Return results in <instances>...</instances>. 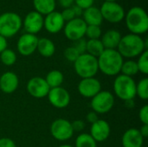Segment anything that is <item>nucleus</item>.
<instances>
[{
  "mask_svg": "<svg viewBox=\"0 0 148 147\" xmlns=\"http://www.w3.org/2000/svg\"><path fill=\"white\" fill-rule=\"evenodd\" d=\"M59 3L63 9L71 8L73 6L74 0H59Z\"/></svg>",
  "mask_w": 148,
  "mask_h": 147,
  "instance_id": "obj_40",
  "label": "nucleus"
},
{
  "mask_svg": "<svg viewBox=\"0 0 148 147\" xmlns=\"http://www.w3.org/2000/svg\"><path fill=\"white\" fill-rule=\"evenodd\" d=\"M117 0H104V2H116Z\"/></svg>",
  "mask_w": 148,
  "mask_h": 147,
  "instance_id": "obj_46",
  "label": "nucleus"
},
{
  "mask_svg": "<svg viewBox=\"0 0 148 147\" xmlns=\"http://www.w3.org/2000/svg\"><path fill=\"white\" fill-rule=\"evenodd\" d=\"M56 0H33L35 10L41 15H48L55 10Z\"/></svg>",
  "mask_w": 148,
  "mask_h": 147,
  "instance_id": "obj_23",
  "label": "nucleus"
},
{
  "mask_svg": "<svg viewBox=\"0 0 148 147\" xmlns=\"http://www.w3.org/2000/svg\"><path fill=\"white\" fill-rule=\"evenodd\" d=\"M121 72V75H127L129 77L134 76L135 75H137L139 73V69H138L136 62L133 61V60H127L126 62H123Z\"/></svg>",
  "mask_w": 148,
  "mask_h": 147,
  "instance_id": "obj_27",
  "label": "nucleus"
},
{
  "mask_svg": "<svg viewBox=\"0 0 148 147\" xmlns=\"http://www.w3.org/2000/svg\"><path fill=\"white\" fill-rule=\"evenodd\" d=\"M124 19L127 28L132 34L140 36L148 30L147 13L140 6L132 7L126 13Z\"/></svg>",
  "mask_w": 148,
  "mask_h": 147,
  "instance_id": "obj_3",
  "label": "nucleus"
},
{
  "mask_svg": "<svg viewBox=\"0 0 148 147\" xmlns=\"http://www.w3.org/2000/svg\"><path fill=\"white\" fill-rule=\"evenodd\" d=\"M61 15H62V18H63V20L65 22H69V21L75 18V12L73 10L72 7L64 9L62 10V12H61Z\"/></svg>",
  "mask_w": 148,
  "mask_h": 147,
  "instance_id": "obj_36",
  "label": "nucleus"
},
{
  "mask_svg": "<svg viewBox=\"0 0 148 147\" xmlns=\"http://www.w3.org/2000/svg\"><path fill=\"white\" fill-rule=\"evenodd\" d=\"M87 24L81 17H75L69 22H67L63 27V31L65 36L75 42L76 40L84 38L86 33Z\"/></svg>",
  "mask_w": 148,
  "mask_h": 147,
  "instance_id": "obj_10",
  "label": "nucleus"
},
{
  "mask_svg": "<svg viewBox=\"0 0 148 147\" xmlns=\"http://www.w3.org/2000/svg\"><path fill=\"white\" fill-rule=\"evenodd\" d=\"M74 3H75V5L80 7L83 10L86 9H88L92 6H94L95 0H74Z\"/></svg>",
  "mask_w": 148,
  "mask_h": 147,
  "instance_id": "obj_35",
  "label": "nucleus"
},
{
  "mask_svg": "<svg viewBox=\"0 0 148 147\" xmlns=\"http://www.w3.org/2000/svg\"><path fill=\"white\" fill-rule=\"evenodd\" d=\"M45 81L49 85V88H55L62 87L64 81V76L61 71L54 69L47 74L45 77Z\"/></svg>",
  "mask_w": 148,
  "mask_h": 147,
  "instance_id": "obj_24",
  "label": "nucleus"
},
{
  "mask_svg": "<svg viewBox=\"0 0 148 147\" xmlns=\"http://www.w3.org/2000/svg\"><path fill=\"white\" fill-rule=\"evenodd\" d=\"M65 21L63 20L61 12L52 11L43 18V27L50 34H56L63 29Z\"/></svg>",
  "mask_w": 148,
  "mask_h": 147,
  "instance_id": "obj_16",
  "label": "nucleus"
},
{
  "mask_svg": "<svg viewBox=\"0 0 148 147\" xmlns=\"http://www.w3.org/2000/svg\"><path fill=\"white\" fill-rule=\"evenodd\" d=\"M73 47L78 51V53L80 55H82L84 53H86V47H87V41L84 38L76 40L75 42H73Z\"/></svg>",
  "mask_w": 148,
  "mask_h": 147,
  "instance_id": "obj_33",
  "label": "nucleus"
},
{
  "mask_svg": "<svg viewBox=\"0 0 148 147\" xmlns=\"http://www.w3.org/2000/svg\"><path fill=\"white\" fill-rule=\"evenodd\" d=\"M0 61L5 66H12L16 62V54L14 50L7 48L0 54Z\"/></svg>",
  "mask_w": 148,
  "mask_h": 147,
  "instance_id": "obj_28",
  "label": "nucleus"
},
{
  "mask_svg": "<svg viewBox=\"0 0 148 147\" xmlns=\"http://www.w3.org/2000/svg\"><path fill=\"white\" fill-rule=\"evenodd\" d=\"M82 20L87 25H96L101 26L103 22V18L99 8L92 6L83 10Z\"/></svg>",
  "mask_w": 148,
  "mask_h": 147,
  "instance_id": "obj_21",
  "label": "nucleus"
},
{
  "mask_svg": "<svg viewBox=\"0 0 148 147\" xmlns=\"http://www.w3.org/2000/svg\"><path fill=\"white\" fill-rule=\"evenodd\" d=\"M113 88L115 95L124 101L134 100L136 96V82L133 77L118 75L114 81Z\"/></svg>",
  "mask_w": 148,
  "mask_h": 147,
  "instance_id": "obj_4",
  "label": "nucleus"
},
{
  "mask_svg": "<svg viewBox=\"0 0 148 147\" xmlns=\"http://www.w3.org/2000/svg\"><path fill=\"white\" fill-rule=\"evenodd\" d=\"M0 147H16L15 142L10 138L0 139Z\"/></svg>",
  "mask_w": 148,
  "mask_h": 147,
  "instance_id": "obj_38",
  "label": "nucleus"
},
{
  "mask_svg": "<svg viewBox=\"0 0 148 147\" xmlns=\"http://www.w3.org/2000/svg\"><path fill=\"white\" fill-rule=\"evenodd\" d=\"M38 37L36 35L24 33L17 40L16 49L20 55L29 56L32 55L37 48Z\"/></svg>",
  "mask_w": 148,
  "mask_h": 147,
  "instance_id": "obj_12",
  "label": "nucleus"
},
{
  "mask_svg": "<svg viewBox=\"0 0 148 147\" xmlns=\"http://www.w3.org/2000/svg\"><path fill=\"white\" fill-rule=\"evenodd\" d=\"M71 126H72V128H73L74 133H75V132L76 133H80V132L83 131V129L85 128V123L82 120H74L71 123Z\"/></svg>",
  "mask_w": 148,
  "mask_h": 147,
  "instance_id": "obj_37",
  "label": "nucleus"
},
{
  "mask_svg": "<svg viewBox=\"0 0 148 147\" xmlns=\"http://www.w3.org/2000/svg\"><path fill=\"white\" fill-rule=\"evenodd\" d=\"M105 50V48L101 39H89L87 41L86 53L98 58L101 53Z\"/></svg>",
  "mask_w": 148,
  "mask_h": 147,
  "instance_id": "obj_25",
  "label": "nucleus"
},
{
  "mask_svg": "<svg viewBox=\"0 0 148 147\" xmlns=\"http://www.w3.org/2000/svg\"><path fill=\"white\" fill-rule=\"evenodd\" d=\"M47 97L49 103L56 108H65L70 103V94L62 87L50 88Z\"/></svg>",
  "mask_w": 148,
  "mask_h": 147,
  "instance_id": "obj_11",
  "label": "nucleus"
},
{
  "mask_svg": "<svg viewBox=\"0 0 148 147\" xmlns=\"http://www.w3.org/2000/svg\"><path fill=\"white\" fill-rule=\"evenodd\" d=\"M125 103H126V107H128V108H132V107H134V100L127 101H125Z\"/></svg>",
  "mask_w": 148,
  "mask_h": 147,
  "instance_id": "obj_44",
  "label": "nucleus"
},
{
  "mask_svg": "<svg viewBox=\"0 0 148 147\" xmlns=\"http://www.w3.org/2000/svg\"><path fill=\"white\" fill-rule=\"evenodd\" d=\"M28 93L34 98L42 99L48 95L49 87L47 84L44 78L40 76H35L31 78L26 86Z\"/></svg>",
  "mask_w": 148,
  "mask_h": 147,
  "instance_id": "obj_13",
  "label": "nucleus"
},
{
  "mask_svg": "<svg viewBox=\"0 0 148 147\" xmlns=\"http://www.w3.org/2000/svg\"><path fill=\"white\" fill-rule=\"evenodd\" d=\"M142 147H146V146H142Z\"/></svg>",
  "mask_w": 148,
  "mask_h": 147,
  "instance_id": "obj_47",
  "label": "nucleus"
},
{
  "mask_svg": "<svg viewBox=\"0 0 148 147\" xmlns=\"http://www.w3.org/2000/svg\"><path fill=\"white\" fill-rule=\"evenodd\" d=\"M72 9L74 10V12H75V17H80L81 16H82V13H83V10L82 9H81L80 7H78L76 5H73Z\"/></svg>",
  "mask_w": 148,
  "mask_h": 147,
  "instance_id": "obj_43",
  "label": "nucleus"
},
{
  "mask_svg": "<svg viewBox=\"0 0 148 147\" xmlns=\"http://www.w3.org/2000/svg\"><path fill=\"white\" fill-rule=\"evenodd\" d=\"M50 133L52 137L58 141H67L74 135L71 122L65 119H57L50 126Z\"/></svg>",
  "mask_w": 148,
  "mask_h": 147,
  "instance_id": "obj_9",
  "label": "nucleus"
},
{
  "mask_svg": "<svg viewBox=\"0 0 148 147\" xmlns=\"http://www.w3.org/2000/svg\"><path fill=\"white\" fill-rule=\"evenodd\" d=\"M7 45H8V43H7V39L4 38L3 36H2L0 35V54H1L4 49H7Z\"/></svg>",
  "mask_w": 148,
  "mask_h": 147,
  "instance_id": "obj_41",
  "label": "nucleus"
},
{
  "mask_svg": "<svg viewBox=\"0 0 148 147\" xmlns=\"http://www.w3.org/2000/svg\"><path fill=\"white\" fill-rule=\"evenodd\" d=\"M75 147H97V142L89 133H81L75 139Z\"/></svg>",
  "mask_w": 148,
  "mask_h": 147,
  "instance_id": "obj_26",
  "label": "nucleus"
},
{
  "mask_svg": "<svg viewBox=\"0 0 148 147\" xmlns=\"http://www.w3.org/2000/svg\"><path fill=\"white\" fill-rule=\"evenodd\" d=\"M136 95L141 100H148V79L143 78L138 83H136Z\"/></svg>",
  "mask_w": 148,
  "mask_h": 147,
  "instance_id": "obj_29",
  "label": "nucleus"
},
{
  "mask_svg": "<svg viewBox=\"0 0 148 147\" xmlns=\"http://www.w3.org/2000/svg\"><path fill=\"white\" fill-rule=\"evenodd\" d=\"M111 128L108 124L104 120H98L90 126V135L96 142H103L107 140L110 135Z\"/></svg>",
  "mask_w": 148,
  "mask_h": 147,
  "instance_id": "obj_17",
  "label": "nucleus"
},
{
  "mask_svg": "<svg viewBox=\"0 0 148 147\" xmlns=\"http://www.w3.org/2000/svg\"><path fill=\"white\" fill-rule=\"evenodd\" d=\"M140 131V134H141V136L145 139V138H147L148 137V124L147 125H143L141 127H140V129L139 130Z\"/></svg>",
  "mask_w": 148,
  "mask_h": 147,
  "instance_id": "obj_42",
  "label": "nucleus"
},
{
  "mask_svg": "<svg viewBox=\"0 0 148 147\" xmlns=\"http://www.w3.org/2000/svg\"><path fill=\"white\" fill-rule=\"evenodd\" d=\"M19 86L18 76L13 72H5L0 76V90L4 94L14 93Z\"/></svg>",
  "mask_w": 148,
  "mask_h": 147,
  "instance_id": "obj_18",
  "label": "nucleus"
},
{
  "mask_svg": "<svg viewBox=\"0 0 148 147\" xmlns=\"http://www.w3.org/2000/svg\"><path fill=\"white\" fill-rule=\"evenodd\" d=\"M114 105V94L109 91H101L91 99L90 106L97 114H104L112 110Z\"/></svg>",
  "mask_w": 148,
  "mask_h": 147,
  "instance_id": "obj_7",
  "label": "nucleus"
},
{
  "mask_svg": "<svg viewBox=\"0 0 148 147\" xmlns=\"http://www.w3.org/2000/svg\"><path fill=\"white\" fill-rule=\"evenodd\" d=\"M36 50L42 56L49 58L54 55L56 52V46L50 39L42 37L38 39Z\"/></svg>",
  "mask_w": 148,
  "mask_h": 147,
  "instance_id": "obj_22",
  "label": "nucleus"
},
{
  "mask_svg": "<svg viewBox=\"0 0 148 147\" xmlns=\"http://www.w3.org/2000/svg\"><path fill=\"white\" fill-rule=\"evenodd\" d=\"M139 72L142 73L143 75L148 74V51L145 50L141 55H139V59L136 62Z\"/></svg>",
  "mask_w": 148,
  "mask_h": 147,
  "instance_id": "obj_30",
  "label": "nucleus"
},
{
  "mask_svg": "<svg viewBox=\"0 0 148 147\" xmlns=\"http://www.w3.org/2000/svg\"><path fill=\"white\" fill-rule=\"evenodd\" d=\"M121 143L123 147H142L144 138L138 129L130 128L124 133Z\"/></svg>",
  "mask_w": 148,
  "mask_h": 147,
  "instance_id": "obj_19",
  "label": "nucleus"
},
{
  "mask_svg": "<svg viewBox=\"0 0 148 147\" xmlns=\"http://www.w3.org/2000/svg\"><path fill=\"white\" fill-rule=\"evenodd\" d=\"M86 119H87L88 122V123H90V124H94L95 122H96V121L99 120V118H98V114H97L95 112H94V111L89 112V113L87 114Z\"/></svg>",
  "mask_w": 148,
  "mask_h": 147,
  "instance_id": "obj_39",
  "label": "nucleus"
},
{
  "mask_svg": "<svg viewBox=\"0 0 148 147\" xmlns=\"http://www.w3.org/2000/svg\"><path fill=\"white\" fill-rule=\"evenodd\" d=\"M23 26L26 33L36 35L43 28V16L36 10L30 11L25 16Z\"/></svg>",
  "mask_w": 148,
  "mask_h": 147,
  "instance_id": "obj_14",
  "label": "nucleus"
},
{
  "mask_svg": "<svg viewBox=\"0 0 148 147\" xmlns=\"http://www.w3.org/2000/svg\"><path fill=\"white\" fill-rule=\"evenodd\" d=\"M123 62V57L117 49H105L97 58L99 70L108 76L118 75Z\"/></svg>",
  "mask_w": 148,
  "mask_h": 147,
  "instance_id": "obj_2",
  "label": "nucleus"
},
{
  "mask_svg": "<svg viewBox=\"0 0 148 147\" xmlns=\"http://www.w3.org/2000/svg\"><path fill=\"white\" fill-rule=\"evenodd\" d=\"M23 26L22 17L11 11L0 15V35L4 38L14 36Z\"/></svg>",
  "mask_w": 148,
  "mask_h": 147,
  "instance_id": "obj_6",
  "label": "nucleus"
},
{
  "mask_svg": "<svg viewBox=\"0 0 148 147\" xmlns=\"http://www.w3.org/2000/svg\"><path fill=\"white\" fill-rule=\"evenodd\" d=\"M100 10L103 20L112 23L121 22L126 15L124 8L117 2H104Z\"/></svg>",
  "mask_w": 148,
  "mask_h": 147,
  "instance_id": "obj_8",
  "label": "nucleus"
},
{
  "mask_svg": "<svg viewBox=\"0 0 148 147\" xmlns=\"http://www.w3.org/2000/svg\"><path fill=\"white\" fill-rule=\"evenodd\" d=\"M79 94L85 98H93L101 91V84L100 81L95 77L82 79L78 84Z\"/></svg>",
  "mask_w": 148,
  "mask_h": 147,
  "instance_id": "obj_15",
  "label": "nucleus"
},
{
  "mask_svg": "<svg viewBox=\"0 0 148 147\" xmlns=\"http://www.w3.org/2000/svg\"><path fill=\"white\" fill-rule=\"evenodd\" d=\"M58 147H73L72 146H70V145H62V146H60Z\"/></svg>",
  "mask_w": 148,
  "mask_h": 147,
  "instance_id": "obj_45",
  "label": "nucleus"
},
{
  "mask_svg": "<svg viewBox=\"0 0 148 147\" xmlns=\"http://www.w3.org/2000/svg\"><path fill=\"white\" fill-rule=\"evenodd\" d=\"M147 49V40H144L140 36L127 34L121 36L117 51L122 57L132 59L141 55Z\"/></svg>",
  "mask_w": 148,
  "mask_h": 147,
  "instance_id": "obj_1",
  "label": "nucleus"
},
{
  "mask_svg": "<svg viewBox=\"0 0 148 147\" xmlns=\"http://www.w3.org/2000/svg\"><path fill=\"white\" fill-rule=\"evenodd\" d=\"M74 68L76 75L82 79L95 77L99 71L97 58L88 53L80 55L74 62Z\"/></svg>",
  "mask_w": 148,
  "mask_h": 147,
  "instance_id": "obj_5",
  "label": "nucleus"
},
{
  "mask_svg": "<svg viewBox=\"0 0 148 147\" xmlns=\"http://www.w3.org/2000/svg\"><path fill=\"white\" fill-rule=\"evenodd\" d=\"M64 57L70 62H75L76 61V59L79 57L80 54L78 53V51L73 47V46H69L65 50H64Z\"/></svg>",
  "mask_w": 148,
  "mask_h": 147,
  "instance_id": "obj_32",
  "label": "nucleus"
},
{
  "mask_svg": "<svg viewBox=\"0 0 148 147\" xmlns=\"http://www.w3.org/2000/svg\"><path fill=\"white\" fill-rule=\"evenodd\" d=\"M85 36L88 39H100L101 36V26L96 25H87Z\"/></svg>",
  "mask_w": 148,
  "mask_h": 147,
  "instance_id": "obj_31",
  "label": "nucleus"
},
{
  "mask_svg": "<svg viewBox=\"0 0 148 147\" xmlns=\"http://www.w3.org/2000/svg\"><path fill=\"white\" fill-rule=\"evenodd\" d=\"M139 119L143 125L148 124V106H143L139 112Z\"/></svg>",
  "mask_w": 148,
  "mask_h": 147,
  "instance_id": "obj_34",
  "label": "nucleus"
},
{
  "mask_svg": "<svg viewBox=\"0 0 148 147\" xmlns=\"http://www.w3.org/2000/svg\"><path fill=\"white\" fill-rule=\"evenodd\" d=\"M121 34L116 29H109L101 36V42L105 49H117L121 39Z\"/></svg>",
  "mask_w": 148,
  "mask_h": 147,
  "instance_id": "obj_20",
  "label": "nucleus"
}]
</instances>
